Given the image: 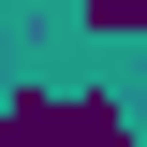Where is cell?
Returning <instances> with one entry per match:
<instances>
[{
  "label": "cell",
  "mask_w": 147,
  "mask_h": 147,
  "mask_svg": "<svg viewBox=\"0 0 147 147\" xmlns=\"http://www.w3.org/2000/svg\"><path fill=\"white\" fill-rule=\"evenodd\" d=\"M88 147H118V132H88Z\"/></svg>",
  "instance_id": "1"
}]
</instances>
